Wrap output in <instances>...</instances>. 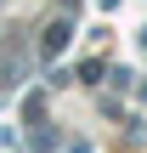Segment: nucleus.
I'll list each match as a JSON object with an SVG mask.
<instances>
[{
  "instance_id": "obj_1",
  "label": "nucleus",
  "mask_w": 147,
  "mask_h": 153,
  "mask_svg": "<svg viewBox=\"0 0 147 153\" xmlns=\"http://www.w3.org/2000/svg\"><path fill=\"white\" fill-rule=\"evenodd\" d=\"M62 45H68V23H57V28L45 34V57H51V51H62Z\"/></svg>"
},
{
  "instance_id": "obj_2",
  "label": "nucleus",
  "mask_w": 147,
  "mask_h": 153,
  "mask_svg": "<svg viewBox=\"0 0 147 153\" xmlns=\"http://www.w3.org/2000/svg\"><path fill=\"white\" fill-rule=\"evenodd\" d=\"M68 153H91V148H68Z\"/></svg>"
}]
</instances>
